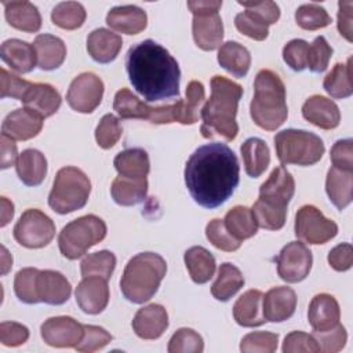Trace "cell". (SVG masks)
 <instances>
[{
	"mask_svg": "<svg viewBox=\"0 0 353 353\" xmlns=\"http://www.w3.org/2000/svg\"><path fill=\"white\" fill-rule=\"evenodd\" d=\"M110 193L113 200L119 205H123V207L135 205L145 200L148 194V181L146 178L134 179V178L119 175L112 182Z\"/></svg>",
	"mask_w": 353,
	"mask_h": 353,
	"instance_id": "obj_36",
	"label": "cell"
},
{
	"mask_svg": "<svg viewBox=\"0 0 353 353\" xmlns=\"http://www.w3.org/2000/svg\"><path fill=\"white\" fill-rule=\"evenodd\" d=\"M314 338L319 342L320 350L325 353H335L345 347L347 334L342 324H336L334 328L323 332H314Z\"/></svg>",
	"mask_w": 353,
	"mask_h": 353,
	"instance_id": "obj_54",
	"label": "cell"
},
{
	"mask_svg": "<svg viewBox=\"0 0 353 353\" xmlns=\"http://www.w3.org/2000/svg\"><path fill=\"white\" fill-rule=\"evenodd\" d=\"M302 116L323 130H334L341 121V112L336 103L323 95L309 97L302 106Z\"/></svg>",
	"mask_w": 353,
	"mask_h": 353,
	"instance_id": "obj_23",
	"label": "cell"
},
{
	"mask_svg": "<svg viewBox=\"0 0 353 353\" xmlns=\"http://www.w3.org/2000/svg\"><path fill=\"white\" fill-rule=\"evenodd\" d=\"M55 236V223L37 208L22 212L14 226V239L26 248H41L51 243Z\"/></svg>",
	"mask_w": 353,
	"mask_h": 353,
	"instance_id": "obj_12",
	"label": "cell"
},
{
	"mask_svg": "<svg viewBox=\"0 0 353 353\" xmlns=\"http://www.w3.org/2000/svg\"><path fill=\"white\" fill-rule=\"evenodd\" d=\"M338 7H339V10H338V30L347 41H352L353 40V37H352L353 3L352 1H339Z\"/></svg>",
	"mask_w": 353,
	"mask_h": 353,
	"instance_id": "obj_60",
	"label": "cell"
},
{
	"mask_svg": "<svg viewBox=\"0 0 353 353\" xmlns=\"http://www.w3.org/2000/svg\"><path fill=\"white\" fill-rule=\"evenodd\" d=\"M244 285L243 273L233 263L225 262L218 269V276L211 285V294L216 301H229Z\"/></svg>",
	"mask_w": 353,
	"mask_h": 353,
	"instance_id": "obj_40",
	"label": "cell"
},
{
	"mask_svg": "<svg viewBox=\"0 0 353 353\" xmlns=\"http://www.w3.org/2000/svg\"><path fill=\"white\" fill-rule=\"evenodd\" d=\"M29 338L28 327L15 321H3L0 324V342L4 346L23 345Z\"/></svg>",
	"mask_w": 353,
	"mask_h": 353,
	"instance_id": "obj_58",
	"label": "cell"
},
{
	"mask_svg": "<svg viewBox=\"0 0 353 353\" xmlns=\"http://www.w3.org/2000/svg\"><path fill=\"white\" fill-rule=\"evenodd\" d=\"M245 11L234 17L236 29L250 39L262 41L268 37V28L280 18V8L274 1H237Z\"/></svg>",
	"mask_w": 353,
	"mask_h": 353,
	"instance_id": "obj_11",
	"label": "cell"
},
{
	"mask_svg": "<svg viewBox=\"0 0 353 353\" xmlns=\"http://www.w3.org/2000/svg\"><path fill=\"white\" fill-rule=\"evenodd\" d=\"M254 123L266 131H274L284 124L288 116L285 102V87L279 74L262 69L254 83V98L250 105Z\"/></svg>",
	"mask_w": 353,
	"mask_h": 353,
	"instance_id": "obj_5",
	"label": "cell"
},
{
	"mask_svg": "<svg viewBox=\"0 0 353 353\" xmlns=\"http://www.w3.org/2000/svg\"><path fill=\"white\" fill-rule=\"evenodd\" d=\"M222 7V1L218 0H190L188 1V8L192 11V14H200V12H208V11H219Z\"/></svg>",
	"mask_w": 353,
	"mask_h": 353,
	"instance_id": "obj_62",
	"label": "cell"
},
{
	"mask_svg": "<svg viewBox=\"0 0 353 353\" xmlns=\"http://www.w3.org/2000/svg\"><path fill=\"white\" fill-rule=\"evenodd\" d=\"M18 178L26 186L40 185L47 174V160L37 149H25L15 164Z\"/></svg>",
	"mask_w": 353,
	"mask_h": 353,
	"instance_id": "obj_32",
	"label": "cell"
},
{
	"mask_svg": "<svg viewBox=\"0 0 353 353\" xmlns=\"http://www.w3.org/2000/svg\"><path fill=\"white\" fill-rule=\"evenodd\" d=\"M307 46V41L302 39H294L284 46L283 59L292 70L302 72L303 69H306Z\"/></svg>",
	"mask_w": 353,
	"mask_h": 353,
	"instance_id": "obj_55",
	"label": "cell"
},
{
	"mask_svg": "<svg viewBox=\"0 0 353 353\" xmlns=\"http://www.w3.org/2000/svg\"><path fill=\"white\" fill-rule=\"evenodd\" d=\"M323 87L331 98L343 99L353 94L352 83V58L346 63H336L324 77Z\"/></svg>",
	"mask_w": 353,
	"mask_h": 353,
	"instance_id": "obj_41",
	"label": "cell"
},
{
	"mask_svg": "<svg viewBox=\"0 0 353 353\" xmlns=\"http://www.w3.org/2000/svg\"><path fill=\"white\" fill-rule=\"evenodd\" d=\"M295 21L299 28L305 30H317L331 23V17L324 7L309 3L302 4L295 11Z\"/></svg>",
	"mask_w": 353,
	"mask_h": 353,
	"instance_id": "obj_45",
	"label": "cell"
},
{
	"mask_svg": "<svg viewBox=\"0 0 353 353\" xmlns=\"http://www.w3.org/2000/svg\"><path fill=\"white\" fill-rule=\"evenodd\" d=\"M167 273L165 259L156 252H141L132 256L124 268L120 290L132 303L148 302L159 290Z\"/></svg>",
	"mask_w": 353,
	"mask_h": 353,
	"instance_id": "obj_6",
	"label": "cell"
},
{
	"mask_svg": "<svg viewBox=\"0 0 353 353\" xmlns=\"http://www.w3.org/2000/svg\"><path fill=\"white\" fill-rule=\"evenodd\" d=\"M183 261L190 279L196 284L207 283L215 272V258L214 255L201 245L190 247L185 251Z\"/></svg>",
	"mask_w": 353,
	"mask_h": 353,
	"instance_id": "obj_37",
	"label": "cell"
},
{
	"mask_svg": "<svg viewBox=\"0 0 353 353\" xmlns=\"http://www.w3.org/2000/svg\"><path fill=\"white\" fill-rule=\"evenodd\" d=\"M328 263L336 272H346L353 265V248L349 243L335 245L328 252Z\"/></svg>",
	"mask_w": 353,
	"mask_h": 353,
	"instance_id": "obj_59",
	"label": "cell"
},
{
	"mask_svg": "<svg viewBox=\"0 0 353 353\" xmlns=\"http://www.w3.org/2000/svg\"><path fill=\"white\" fill-rule=\"evenodd\" d=\"M205 236L208 241L216 247L218 250L226 251V252H233L240 248L241 241L236 240L225 228V223L222 219H212L207 223L205 226Z\"/></svg>",
	"mask_w": 353,
	"mask_h": 353,
	"instance_id": "obj_50",
	"label": "cell"
},
{
	"mask_svg": "<svg viewBox=\"0 0 353 353\" xmlns=\"http://www.w3.org/2000/svg\"><path fill=\"white\" fill-rule=\"evenodd\" d=\"M1 142V156H0V167L3 170L17 164L18 160V152H17V143L12 138L1 134L0 138Z\"/></svg>",
	"mask_w": 353,
	"mask_h": 353,
	"instance_id": "obj_61",
	"label": "cell"
},
{
	"mask_svg": "<svg viewBox=\"0 0 353 353\" xmlns=\"http://www.w3.org/2000/svg\"><path fill=\"white\" fill-rule=\"evenodd\" d=\"M91 192L88 176L77 167L61 168L54 179L48 194V205L58 214H70L83 208Z\"/></svg>",
	"mask_w": 353,
	"mask_h": 353,
	"instance_id": "obj_7",
	"label": "cell"
},
{
	"mask_svg": "<svg viewBox=\"0 0 353 353\" xmlns=\"http://www.w3.org/2000/svg\"><path fill=\"white\" fill-rule=\"evenodd\" d=\"M218 63L236 77H244L251 66L250 51L237 41H226L219 47Z\"/></svg>",
	"mask_w": 353,
	"mask_h": 353,
	"instance_id": "obj_38",
	"label": "cell"
},
{
	"mask_svg": "<svg viewBox=\"0 0 353 353\" xmlns=\"http://www.w3.org/2000/svg\"><path fill=\"white\" fill-rule=\"evenodd\" d=\"M113 165L119 175L134 179L146 178L150 170L149 156L146 150L141 148H130L117 153Z\"/></svg>",
	"mask_w": 353,
	"mask_h": 353,
	"instance_id": "obj_34",
	"label": "cell"
},
{
	"mask_svg": "<svg viewBox=\"0 0 353 353\" xmlns=\"http://www.w3.org/2000/svg\"><path fill=\"white\" fill-rule=\"evenodd\" d=\"M112 335L102 327L98 325H84V332L81 341L74 346L77 352H85L91 353L95 350H99L105 347L108 343H110Z\"/></svg>",
	"mask_w": 353,
	"mask_h": 353,
	"instance_id": "obj_52",
	"label": "cell"
},
{
	"mask_svg": "<svg viewBox=\"0 0 353 353\" xmlns=\"http://www.w3.org/2000/svg\"><path fill=\"white\" fill-rule=\"evenodd\" d=\"M239 181V160L221 142L197 148L185 165V183L192 199L208 210L222 205L233 194Z\"/></svg>",
	"mask_w": 353,
	"mask_h": 353,
	"instance_id": "obj_1",
	"label": "cell"
},
{
	"mask_svg": "<svg viewBox=\"0 0 353 353\" xmlns=\"http://www.w3.org/2000/svg\"><path fill=\"white\" fill-rule=\"evenodd\" d=\"M263 294L259 290L245 291L233 306V317L241 327H259L265 324L262 312Z\"/></svg>",
	"mask_w": 353,
	"mask_h": 353,
	"instance_id": "obj_30",
	"label": "cell"
},
{
	"mask_svg": "<svg viewBox=\"0 0 353 353\" xmlns=\"http://www.w3.org/2000/svg\"><path fill=\"white\" fill-rule=\"evenodd\" d=\"M192 32L194 43L199 48L204 51L218 48L223 39V23L218 11L194 14Z\"/></svg>",
	"mask_w": 353,
	"mask_h": 353,
	"instance_id": "obj_18",
	"label": "cell"
},
{
	"mask_svg": "<svg viewBox=\"0 0 353 353\" xmlns=\"http://www.w3.org/2000/svg\"><path fill=\"white\" fill-rule=\"evenodd\" d=\"M106 223L97 215L88 214L69 222L58 236L61 254L68 259L83 256L88 248L102 241L106 236Z\"/></svg>",
	"mask_w": 353,
	"mask_h": 353,
	"instance_id": "obj_9",
	"label": "cell"
},
{
	"mask_svg": "<svg viewBox=\"0 0 353 353\" xmlns=\"http://www.w3.org/2000/svg\"><path fill=\"white\" fill-rule=\"evenodd\" d=\"M296 307V294L290 287L270 288L262 298V312L266 321L288 320Z\"/></svg>",
	"mask_w": 353,
	"mask_h": 353,
	"instance_id": "obj_21",
	"label": "cell"
},
{
	"mask_svg": "<svg viewBox=\"0 0 353 353\" xmlns=\"http://www.w3.org/2000/svg\"><path fill=\"white\" fill-rule=\"evenodd\" d=\"M43 128V117L28 108H19L8 113L1 124V134L14 141L34 138Z\"/></svg>",
	"mask_w": 353,
	"mask_h": 353,
	"instance_id": "obj_19",
	"label": "cell"
},
{
	"mask_svg": "<svg viewBox=\"0 0 353 353\" xmlns=\"http://www.w3.org/2000/svg\"><path fill=\"white\" fill-rule=\"evenodd\" d=\"M125 69L134 90L148 102L179 97L176 59L154 40H142L127 51Z\"/></svg>",
	"mask_w": 353,
	"mask_h": 353,
	"instance_id": "obj_2",
	"label": "cell"
},
{
	"mask_svg": "<svg viewBox=\"0 0 353 353\" xmlns=\"http://www.w3.org/2000/svg\"><path fill=\"white\" fill-rule=\"evenodd\" d=\"M1 252H3L1 254V273L6 274L11 269V266H12V258L8 254L6 247H1Z\"/></svg>",
	"mask_w": 353,
	"mask_h": 353,
	"instance_id": "obj_64",
	"label": "cell"
},
{
	"mask_svg": "<svg viewBox=\"0 0 353 353\" xmlns=\"http://www.w3.org/2000/svg\"><path fill=\"white\" fill-rule=\"evenodd\" d=\"M14 216V204L7 199V197H1V226L4 228Z\"/></svg>",
	"mask_w": 353,
	"mask_h": 353,
	"instance_id": "obj_63",
	"label": "cell"
},
{
	"mask_svg": "<svg viewBox=\"0 0 353 353\" xmlns=\"http://www.w3.org/2000/svg\"><path fill=\"white\" fill-rule=\"evenodd\" d=\"M36 292L39 302L47 305H62L72 294V285L68 279L57 270H39L36 279Z\"/></svg>",
	"mask_w": 353,
	"mask_h": 353,
	"instance_id": "obj_20",
	"label": "cell"
},
{
	"mask_svg": "<svg viewBox=\"0 0 353 353\" xmlns=\"http://www.w3.org/2000/svg\"><path fill=\"white\" fill-rule=\"evenodd\" d=\"M33 47L36 51L37 65L41 70L58 69L66 58L65 43L54 34H48V33L39 34L34 39Z\"/></svg>",
	"mask_w": 353,
	"mask_h": 353,
	"instance_id": "obj_29",
	"label": "cell"
},
{
	"mask_svg": "<svg viewBox=\"0 0 353 353\" xmlns=\"http://www.w3.org/2000/svg\"><path fill=\"white\" fill-rule=\"evenodd\" d=\"M167 327V310L159 303L141 307L132 320V330L142 339H157L164 334Z\"/></svg>",
	"mask_w": 353,
	"mask_h": 353,
	"instance_id": "obj_22",
	"label": "cell"
},
{
	"mask_svg": "<svg viewBox=\"0 0 353 353\" xmlns=\"http://www.w3.org/2000/svg\"><path fill=\"white\" fill-rule=\"evenodd\" d=\"M25 108L36 112L43 119L52 116L61 106L59 92L47 83H32L22 101Z\"/></svg>",
	"mask_w": 353,
	"mask_h": 353,
	"instance_id": "obj_26",
	"label": "cell"
},
{
	"mask_svg": "<svg viewBox=\"0 0 353 353\" xmlns=\"http://www.w3.org/2000/svg\"><path fill=\"white\" fill-rule=\"evenodd\" d=\"M205 98L204 85L192 80L186 87V98L179 99V123L181 124H194L199 120V110Z\"/></svg>",
	"mask_w": 353,
	"mask_h": 353,
	"instance_id": "obj_42",
	"label": "cell"
},
{
	"mask_svg": "<svg viewBox=\"0 0 353 353\" xmlns=\"http://www.w3.org/2000/svg\"><path fill=\"white\" fill-rule=\"evenodd\" d=\"M168 353H201L204 342L200 334L192 328H179L171 336L167 347Z\"/></svg>",
	"mask_w": 353,
	"mask_h": 353,
	"instance_id": "obj_46",
	"label": "cell"
},
{
	"mask_svg": "<svg viewBox=\"0 0 353 353\" xmlns=\"http://www.w3.org/2000/svg\"><path fill=\"white\" fill-rule=\"evenodd\" d=\"M79 307L87 314H98L105 310L109 302L108 280L98 276L83 277L74 291Z\"/></svg>",
	"mask_w": 353,
	"mask_h": 353,
	"instance_id": "obj_17",
	"label": "cell"
},
{
	"mask_svg": "<svg viewBox=\"0 0 353 353\" xmlns=\"http://www.w3.org/2000/svg\"><path fill=\"white\" fill-rule=\"evenodd\" d=\"M106 23L116 32L124 34H138L146 28V12L138 6H117L106 15Z\"/></svg>",
	"mask_w": 353,
	"mask_h": 353,
	"instance_id": "obj_27",
	"label": "cell"
},
{
	"mask_svg": "<svg viewBox=\"0 0 353 353\" xmlns=\"http://www.w3.org/2000/svg\"><path fill=\"white\" fill-rule=\"evenodd\" d=\"M0 80H1V98H14L18 101H22V98L25 97L26 91L30 88L32 83L28 80H23L21 77H18L17 74H12L10 72H7L4 68L0 69Z\"/></svg>",
	"mask_w": 353,
	"mask_h": 353,
	"instance_id": "obj_56",
	"label": "cell"
},
{
	"mask_svg": "<svg viewBox=\"0 0 353 353\" xmlns=\"http://www.w3.org/2000/svg\"><path fill=\"white\" fill-rule=\"evenodd\" d=\"M295 236L309 244H324L338 233V225L310 204L301 207L295 215Z\"/></svg>",
	"mask_w": 353,
	"mask_h": 353,
	"instance_id": "obj_13",
	"label": "cell"
},
{
	"mask_svg": "<svg viewBox=\"0 0 353 353\" xmlns=\"http://www.w3.org/2000/svg\"><path fill=\"white\" fill-rule=\"evenodd\" d=\"M277 334L255 331L243 336L240 342V350L243 353H273L277 349Z\"/></svg>",
	"mask_w": 353,
	"mask_h": 353,
	"instance_id": "obj_48",
	"label": "cell"
},
{
	"mask_svg": "<svg viewBox=\"0 0 353 353\" xmlns=\"http://www.w3.org/2000/svg\"><path fill=\"white\" fill-rule=\"evenodd\" d=\"M121 47V37L105 28L94 29L87 37V51L91 58L99 63H109L114 61Z\"/></svg>",
	"mask_w": 353,
	"mask_h": 353,
	"instance_id": "obj_25",
	"label": "cell"
},
{
	"mask_svg": "<svg viewBox=\"0 0 353 353\" xmlns=\"http://www.w3.org/2000/svg\"><path fill=\"white\" fill-rule=\"evenodd\" d=\"M1 59L18 73H29L36 65V51L33 44L19 39H8L0 48Z\"/></svg>",
	"mask_w": 353,
	"mask_h": 353,
	"instance_id": "obj_28",
	"label": "cell"
},
{
	"mask_svg": "<svg viewBox=\"0 0 353 353\" xmlns=\"http://www.w3.org/2000/svg\"><path fill=\"white\" fill-rule=\"evenodd\" d=\"M84 325L70 316H57L47 319L40 334L43 341L54 347H74L83 338Z\"/></svg>",
	"mask_w": 353,
	"mask_h": 353,
	"instance_id": "obj_16",
	"label": "cell"
},
{
	"mask_svg": "<svg viewBox=\"0 0 353 353\" xmlns=\"http://www.w3.org/2000/svg\"><path fill=\"white\" fill-rule=\"evenodd\" d=\"M274 149L281 164L313 165L324 154V143L319 135L305 131L287 128L276 134Z\"/></svg>",
	"mask_w": 353,
	"mask_h": 353,
	"instance_id": "obj_8",
	"label": "cell"
},
{
	"mask_svg": "<svg viewBox=\"0 0 353 353\" xmlns=\"http://www.w3.org/2000/svg\"><path fill=\"white\" fill-rule=\"evenodd\" d=\"M330 159L332 167L353 172V141L350 138L336 141L331 148Z\"/></svg>",
	"mask_w": 353,
	"mask_h": 353,
	"instance_id": "obj_57",
	"label": "cell"
},
{
	"mask_svg": "<svg viewBox=\"0 0 353 353\" xmlns=\"http://www.w3.org/2000/svg\"><path fill=\"white\" fill-rule=\"evenodd\" d=\"M295 192L292 175L283 167H276L259 188V197L252 205L258 226L279 230L284 226L287 207Z\"/></svg>",
	"mask_w": 353,
	"mask_h": 353,
	"instance_id": "obj_4",
	"label": "cell"
},
{
	"mask_svg": "<svg viewBox=\"0 0 353 353\" xmlns=\"http://www.w3.org/2000/svg\"><path fill=\"white\" fill-rule=\"evenodd\" d=\"M226 230L239 241L250 239L256 234L258 223L251 208L236 205L229 210L223 219Z\"/></svg>",
	"mask_w": 353,
	"mask_h": 353,
	"instance_id": "obj_39",
	"label": "cell"
},
{
	"mask_svg": "<svg viewBox=\"0 0 353 353\" xmlns=\"http://www.w3.org/2000/svg\"><path fill=\"white\" fill-rule=\"evenodd\" d=\"M244 170L251 178H258L265 172L270 163V152L261 138H248L240 148Z\"/></svg>",
	"mask_w": 353,
	"mask_h": 353,
	"instance_id": "obj_35",
	"label": "cell"
},
{
	"mask_svg": "<svg viewBox=\"0 0 353 353\" xmlns=\"http://www.w3.org/2000/svg\"><path fill=\"white\" fill-rule=\"evenodd\" d=\"M332 55V48L327 43L324 36H317L313 43L307 46L306 68L313 73H321L328 68V62Z\"/></svg>",
	"mask_w": 353,
	"mask_h": 353,
	"instance_id": "obj_49",
	"label": "cell"
},
{
	"mask_svg": "<svg viewBox=\"0 0 353 353\" xmlns=\"http://www.w3.org/2000/svg\"><path fill=\"white\" fill-rule=\"evenodd\" d=\"M283 352L284 353H299V352L319 353L321 350L314 335L306 334L302 331H292L284 338Z\"/></svg>",
	"mask_w": 353,
	"mask_h": 353,
	"instance_id": "obj_53",
	"label": "cell"
},
{
	"mask_svg": "<svg viewBox=\"0 0 353 353\" xmlns=\"http://www.w3.org/2000/svg\"><path fill=\"white\" fill-rule=\"evenodd\" d=\"M341 309L336 299L330 294H317L309 305L307 320L314 332H323L339 324Z\"/></svg>",
	"mask_w": 353,
	"mask_h": 353,
	"instance_id": "obj_24",
	"label": "cell"
},
{
	"mask_svg": "<svg viewBox=\"0 0 353 353\" xmlns=\"http://www.w3.org/2000/svg\"><path fill=\"white\" fill-rule=\"evenodd\" d=\"M7 22L22 32L34 33L41 28V15L30 1H3Z\"/></svg>",
	"mask_w": 353,
	"mask_h": 353,
	"instance_id": "obj_31",
	"label": "cell"
},
{
	"mask_svg": "<svg viewBox=\"0 0 353 353\" xmlns=\"http://www.w3.org/2000/svg\"><path fill=\"white\" fill-rule=\"evenodd\" d=\"M325 192L338 210H345L353 197V172L331 167L327 172Z\"/></svg>",
	"mask_w": 353,
	"mask_h": 353,
	"instance_id": "obj_33",
	"label": "cell"
},
{
	"mask_svg": "<svg viewBox=\"0 0 353 353\" xmlns=\"http://www.w3.org/2000/svg\"><path fill=\"white\" fill-rule=\"evenodd\" d=\"M241 97L240 84L218 74L211 79V97L200 112L203 120L200 131L204 138H212L216 134L226 141H233L237 137L236 113Z\"/></svg>",
	"mask_w": 353,
	"mask_h": 353,
	"instance_id": "obj_3",
	"label": "cell"
},
{
	"mask_svg": "<svg viewBox=\"0 0 353 353\" xmlns=\"http://www.w3.org/2000/svg\"><path fill=\"white\" fill-rule=\"evenodd\" d=\"M113 109L121 119L149 120L153 124L179 123V101L172 105L152 108L139 101L128 88H121L116 92Z\"/></svg>",
	"mask_w": 353,
	"mask_h": 353,
	"instance_id": "obj_10",
	"label": "cell"
},
{
	"mask_svg": "<svg viewBox=\"0 0 353 353\" xmlns=\"http://www.w3.org/2000/svg\"><path fill=\"white\" fill-rule=\"evenodd\" d=\"M123 134L121 124L112 113L105 114L95 128V141L102 149L113 148Z\"/></svg>",
	"mask_w": 353,
	"mask_h": 353,
	"instance_id": "obj_51",
	"label": "cell"
},
{
	"mask_svg": "<svg viewBox=\"0 0 353 353\" xmlns=\"http://www.w3.org/2000/svg\"><path fill=\"white\" fill-rule=\"evenodd\" d=\"M116 268V256L108 250H102L84 256L80 263V272L83 277L98 276L106 280L110 279Z\"/></svg>",
	"mask_w": 353,
	"mask_h": 353,
	"instance_id": "obj_44",
	"label": "cell"
},
{
	"mask_svg": "<svg viewBox=\"0 0 353 353\" xmlns=\"http://www.w3.org/2000/svg\"><path fill=\"white\" fill-rule=\"evenodd\" d=\"M39 269L36 268H23L21 269L14 279V291L17 298L28 305L39 303L36 292V279Z\"/></svg>",
	"mask_w": 353,
	"mask_h": 353,
	"instance_id": "obj_47",
	"label": "cell"
},
{
	"mask_svg": "<svg viewBox=\"0 0 353 353\" xmlns=\"http://www.w3.org/2000/svg\"><path fill=\"white\" fill-rule=\"evenodd\" d=\"M85 10L77 1H62L57 4L51 11L52 23L61 29L74 30L80 28L85 21Z\"/></svg>",
	"mask_w": 353,
	"mask_h": 353,
	"instance_id": "obj_43",
	"label": "cell"
},
{
	"mask_svg": "<svg viewBox=\"0 0 353 353\" xmlns=\"http://www.w3.org/2000/svg\"><path fill=\"white\" fill-rule=\"evenodd\" d=\"M312 262V251L301 241H291L276 256L277 274L287 283H299L307 277Z\"/></svg>",
	"mask_w": 353,
	"mask_h": 353,
	"instance_id": "obj_15",
	"label": "cell"
},
{
	"mask_svg": "<svg viewBox=\"0 0 353 353\" xmlns=\"http://www.w3.org/2000/svg\"><path fill=\"white\" fill-rule=\"evenodd\" d=\"M103 97V81L92 72H84L74 77L66 92L69 106L79 113L94 112Z\"/></svg>",
	"mask_w": 353,
	"mask_h": 353,
	"instance_id": "obj_14",
	"label": "cell"
}]
</instances>
